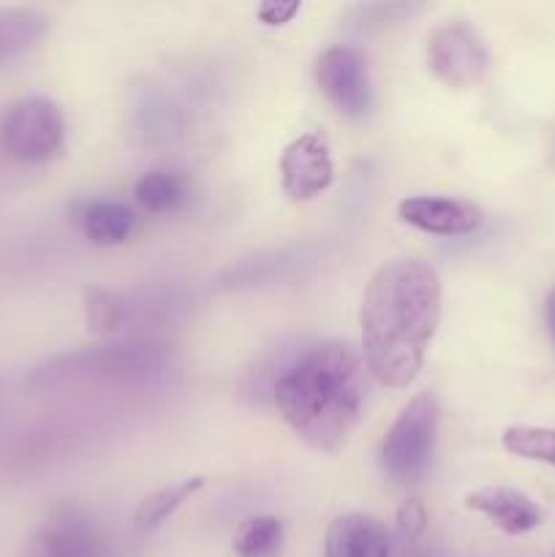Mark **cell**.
Segmentation results:
<instances>
[{"instance_id": "22", "label": "cell", "mask_w": 555, "mask_h": 557, "mask_svg": "<svg viewBox=\"0 0 555 557\" xmlns=\"http://www.w3.org/2000/svg\"><path fill=\"white\" fill-rule=\"evenodd\" d=\"M428 531V509L422 506V500L411 498L397 509L395 517V539L403 547H411Z\"/></svg>"}, {"instance_id": "1", "label": "cell", "mask_w": 555, "mask_h": 557, "mask_svg": "<svg viewBox=\"0 0 555 557\" xmlns=\"http://www.w3.org/2000/svg\"><path fill=\"white\" fill-rule=\"evenodd\" d=\"M441 277L428 261L395 259L370 275L359 308L365 370L390 389L414 384L441 324Z\"/></svg>"}, {"instance_id": "10", "label": "cell", "mask_w": 555, "mask_h": 557, "mask_svg": "<svg viewBox=\"0 0 555 557\" xmlns=\"http://www.w3.org/2000/svg\"><path fill=\"white\" fill-rule=\"evenodd\" d=\"M397 218L417 232L435 237L473 234L484 221L482 207L452 196H408L397 205Z\"/></svg>"}, {"instance_id": "21", "label": "cell", "mask_w": 555, "mask_h": 557, "mask_svg": "<svg viewBox=\"0 0 555 557\" xmlns=\"http://www.w3.org/2000/svg\"><path fill=\"white\" fill-rule=\"evenodd\" d=\"M501 444L509 455L522 460L547 462L555 468V430L531 428V424H511L501 435Z\"/></svg>"}, {"instance_id": "14", "label": "cell", "mask_w": 555, "mask_h": 557, "mask_svg": "<svg viewBox=\"0 0 555 557\" xmlns=\"http://www.w3.org/2000/svg\"><path fill=\"white\" fill-rule=\"evenodd\" d=\"M49 16L33 5H0V65L22 58L47 38Z\"/></svg>"}, {"instance_id": "18", "label": "cell", "mask_w": 555, "mask_h": 557, "mask_svg": "<svg viewBox=\"0 0 555 557\" xmlns=\"http://www.w3.org/2000/svg\"><path fill=\"white\" fill-rule=\"evenodd\" d=\"M286 528L272 515H254L234 531V557H281Z\"/></svg>"}, {"instance_id": "2", "label": "cell", "mask_w": 555, "mask_h": 557, "mask_svg": "<svg viewBox=\"0 0 555 557\" xmlns=\"http://www.w3.org/2000/svg\"><path fill=\"white\" fill-rule=\"evenodd\" d=\"M368 400L362 354L346 341L313 343L283 368L272 403L303 444L337 455L357 430Z\"/></svg>"}, {"instance_id": "7", "label": "cell", "mask_w": 555, "mask_h": 557, "mask_svg": "<svg viewBox=\"0 0 555 557\" xmlns=\"http://www.w3.org/2000/svg\"><path fill=\"white\" fill-rule=\"evenodd\" d=\"M20 557H114V549L85 509L60 506L27 536Z\"/></svg>"}, {"instance_id": "23", "label": "cell", "mask_w": 555, "mask_h": 557, "mask_svg": "<svg viewBox=\"0 0 555 557\" xmlns=\"http://www.w3.org/2000/svg\"><path fill=\"white\" fill-rule=\"evenodd\" d=\"M297 14H299L297 0H294V3H286V0H267V3H261L259 9H256L259 22H264V25L270 27L286 25V22H292Z\"/></svg>"}, {"instance_id": "16", "label": "cell", "mask_w": 555, "mask_h": 557, "mask_svg": "<svg viewBox=\"0 0 555 557\" xmlns=\"http://www.w3.org/2000/svg\"><path fill=\"white\" fill-rule=\"evenodd\" d=\"M201 487H205V476H190V479H183V482L166 484V487L147 495V498L136 506V515H134L136 533H139V536H150V533L158 531L169 517L177 515L180 506H185L194 495H199Z\"/></svg>"}, {"instance_id": "12", "label": "cell", "mask_w": 555, "mask_h": 557, "mask_svg": "<svg viewBox=\"0 0 555 557\" xmlns=\"http://www.w3.org/2000/svg\"><path fill=\"white\" fill-rule=\"evenodd\" d=\"M324 557H392V533L375 517L348 511L326 528Z\"/></svg>"}, {"instance_id": "15", "label": "cell", "mask_w": 555, "mask_h": 557, "mask_svg": "<svg viewBox=\"0 0 555 557\" xmlns=\"http://www.w3.org/2000/svg\"><path fill=\"white\" fill-rule=\"evenodd\" d=\"M134 199L152 215H172L190 201V183L185 174L172 169H152L136 180Z\"/></svg>"}, {"instance_id": "8", "label": "cell", "mask_w": 555, "mask_h": 557, "mask_svg": "<svg viewBox=\"0 0 555 557\" xmlns=\"http://www.w3.org/2000/svg\"><path fill=\"white\" fill-rule=\"evenodd\" d=\"M313 76L326 101L346 117L359 120L370 112L373 87H370L368 60L354 47H330L316 58Z\"/></svg>"}, {"instance_id": "11", "label": "cell", "mask_w": 555, "mask_h": 557, "mask_svg": "<svg viewBox=\"0 0 555 557\" xmlns=\"http://www.w3.org/2000/svg\"><path fill=\"white\" fill-rule=\"evenodd\" d=\"M466 506L506 536H522L542 525V509L536 500L515 487H482L466 495Z\"/></svg>"}, {"instance_id": "9", "label": "cell", "mask_w": 555, "mask_h": 557, "mask_svg": "<svg viewBox=\"0 0 555 557\" xmlns=\"http://www.w3.org/2000/svg\"><path fill=\"white\" fill-rule=\"evenodd\" d=\"M335 183L330 139L321 131L294 136L281 152V188L292 201H313Z\"/></svg>"}, {"instance_id": "13", "label": "cell", "mask_w": 555, "mask_h": 557, "mask_svg": "<svg viewBox=\"0 0 555 557\" xmlns=\"http://www.w3.org/2000/svg\"><path fill=\"white\" fill-rule=\"evenodd\" d=\"M82 234L96 248H114L131 239L136 228V215L128 205L114 199L82 201L76 212Z\"/></svg>"}, {"instance_id": "24", "label": "cell", "mask_w": 555, "mask_h": 557, "mask_svg": "<svg viewBox=\"0 0 555 557\" xmlns=\"http://www.w3.org/2000/svg\"><path fill=\"white\" fill-rule=\"evenodd\" d=\"M544 321H547V332L555 343V288L544 299Z\"/></svg>"}, {"instance_id": "20", "label": "cell", "mask_w": 555, "mask_h": 557, "mask_svg": "<svg viewBox=\"0 0 555 557\" xmlns=\"http://www.w3.org/2000/svg\"><path fill=\"white\" fill-rule=\"evenodd\" d=\"M419 3H354L346 9V27L357 33H381L419 14Z\"/></svg>"}, {"instance_id": "17", "label": "cell", "mask_w": 555, "mask_h": 557, "mask_svg": "<svg viewBox=\"0 0 555 557\" xmlns=\"http://www.w3.org/2000/svg\"><path fill=\"white\" fill-rule=\"evenodd\" d=\"M299 264H305L303 250H275V253H270V261L259 256V259L243 261V264L226 270L221 275V286L248 288L261 286V283H278L292 275Z\"/></svg>"}, {"instance_id": "19", "label": "cell", "mask_w": 555, "mask_h": 557, "mask_svg": "<svg viewBox=\"0 0 555 557\" xmlns=\"http://www.w3.org/2000/svg\"><path fill=\"white\" fill-rule=\"evenodd\" d=\"M136 305H131L123 294L107 292V288H90L85 297V315L92 332L101 335H112V332L123 330L134 315Z\"/></svg>"}, {"instance_id": "6", "label": "cell", "mask_w": 555, "mask_h": 557, "mask_svg": "<svg viewBox=\"0 0 555 557\" xmlns=\"http://www.w3.org/2000/svg\"><path fill=\"white\" fill-rule=\"evenodd\" d=\"M488 44L471 22H441L428 36V69L452 90H466L477 85L488 74Z\"/></svg>"}, {"instance_id": "5", "label": "cell", "mask_w": 555, "mask_h": 557, "mask_svg": "<svg viewBox=\"0 0 555 557\" xmlns=\"http://www.w3.org/2000/svg\"><path fill=\"white\" fill-rule=\"evenodd\" d=\"M65 147L63 109L49 96H25L0 117V152L25 166L49 163Z\"/></svg>"}, {"instance_id": "4", "label": "cell", "mask_w": 555, "mask_h": 557, "mask_svg": "<svg viewBox=\"0 0 555 557\" xmlns=\"http://www.w3.org/2000/svg\"><path fill=\"white\" fill-rule=\"evenodd\" d=\"M441 406L433 392L411 397L381 441V468L395 484H417L433 462Z\"/></svg>"}, {"instance_id": "3", "label": "cell", "mask_w": 555, "mask_h": 557, "mask_svg": "<svg viewBox=\"0 0 555 557\" xmlns=\"http://www.w3.org/2000/svg\"><path fill=\"white\" fill-rule=\"evenodd\" d=\"M169 364V346L156 341H120L103 346L76 348L54 354L25 375L30 392H58L69 386L141 381L163 373Z\"/></svg>"}]
</instances>
